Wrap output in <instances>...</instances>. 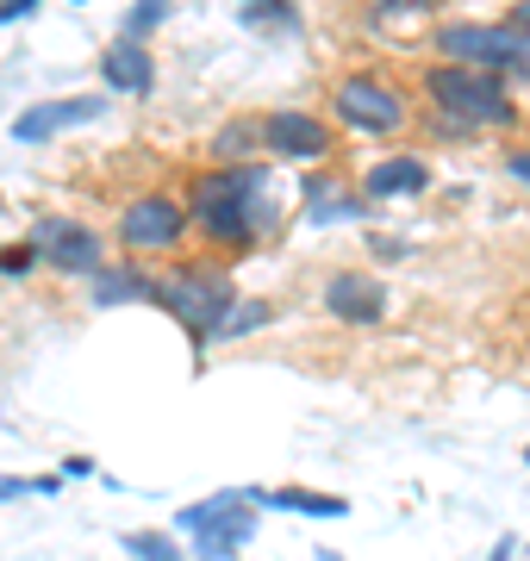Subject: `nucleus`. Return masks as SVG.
<instances>
[{"label":"nucleus","mask_w":530,"mask_h":561,"mask_svg":"<svg viewBox=\"0 0 530 561\" xmlns=\"http://www.w3.org/2000/svg\"><path fill=\"white\" fill-rule=\"evenodd\" d=\"M187 213L200 225V238L224 243V250H244L256 231L275 225V206H268V169L263 162H231V169H212L187 187Z\"/></svg>","instance_id":"nucleus-1"},{"label":"nucleus","mask_w":530,"mask_h":561,"mask_svg":"<svg viewBox=\"0 0 530 561\" xmlns=\"http://www.w3.org/2000/svg\"><path fill=\"white\" fill-rule=\"evenodd\" d=\"M425 101L437 106L443 131H487V125H511V94L499 69H469V62H437L425 69Z\"/></svg>","instance_id":"nucleus-2"},{"label":"nucleus","mask_w":530,"mask_h":561,"mask_svg":"<svg viewBox=\"0 0 530 561\" xmlns=\"http://www.w3.org/2000/svg\"><path fill=\"white\" fill-rule=\"evenodd\" d=\"M175 530L187 537V556L194 561H238L256 542V493L250 486H224V493H206V500L182 505L175 512Z\"/></svg>","instance_id":"nucleus-3"},{"label":"nucleus","mask_w":530,"mask_h":561,"mask_svg":"<svg viewBox=\"0 0 530 561\" xmlns=\"http://www.w3.org/2000/svg\"><path fill=\"white\" fill-rule=\"evenodd\" d=\"M157 306L194 343H212V337H224V319L238 306V280L224 275V268H212V262H187V268L157 275Z\"/></svg>","instance_id":"nucleus-4"},{"label":"nucleus","mask_w":530,"mask_h":561,"mask_svg":"<svg viewBox=\"0 0 530 561\" xmlns=\"http://www.w3.org/2000/svg\"><path fill=\"white\" fill-rule=\"evenodd\" d=\"M331 106L356 138H400L406 131V94L381 76H344L331 81Z\"/></svg>","instance_id":"nucleus-5"},{"label":"nucleus","mask_w":530,"mask_h":561,"mask_svg":"<svg viewBox=\"0 0 530 561\" xmlns=\"http://www.w3.org/2000/svg\"><path fill=\"white\" fill-rule=\"evenodd\" d=\"M430 38H437V62H469V69H499V76H506L511 57H518V44H525V32H511L506 20L499 25L449 20V25H437Z\"/></svg>","instance_id":"nucleus-6"},{"label":"nucleus","mask_w":530,"mask_h":561,"mask_svg":"<svg viewBox=\"0 0 530 561\" xmlns=\"http://www.w3.org/2000/svg\"><path fill=\"white\" fill-rule=\"evenodd\" d=\"M187 213L182 201H169V194H143V201H131L119 213V243L125 250H138V256H150V250H175V243L187 238Z\"/></svg>","instance_id":"nucleus-7"},{"label":"nucleus","mask_w":530,"mask_h":561,"mask_svg":"<svg viewBox=\"0 0 530 561\" xmlns=\"http://www.w3.org/2000/svg\"><path fill=\"white\" fill-rule=\"evenodd\" d=\"M32 250H38V262H50V268H62V275H101V238L88 231L82 219H38L32 225Z\"/></svg>","instance_id":"nucleus-8"},{"label":"nucleus","mask_w":530,"mask_h":561,"mask_svg":"<svg viewBox=\"0 0 530 561\" xmlns=\"http://www.w3.org/2000/svg\"><path fill=\"white\" fill-rule=\"evenodd\" d=\"M106 113L101 94H62V101H38L25 106L20 119H13V138L20 144H44V138H62V131H82Z\"/></svg>","instance_id":"nucleus-9"},{"label":"nucleus","mask_w":530,"mask_h":561,"mask_svg":"<svg viewBox=\"0 0 530 561\" xmlns=\"http://www.w3.org/2000/svg\"><path fill=\"white\" fill-rule=\"evenodd\" d=\"M325 306L337 312L344 324H381L388 319V287L375 275H362V268H337V275L325 280Z\"/></svg>","instance_id":"nucleus-10"},{"label":"nucleus","mask_w":530,"mask_h":561,"mask_svg":"<svg viewBox=\"0 0 530 561\" xmlns=\"http://www.w3.org/2000/svg\"><path fill=\"white\" fill-rule=\"evenodd\" d=\"M263 144L275 150V157H287V162H319L331 150V131H325V119H312V113H268L263 119Z\"/></svg>","instance_id":"nucleus-11"},{"label":"nucleus","mask_w":530,"mask_h":561,"mask_svg":"<svg viewBox=\"0 0 530 561\" xmlns=\"http://www.w3.org/2000/svg\"><path fill=\"white\" fill-rule=\"evenodd\" d=\"M425 187H430V162L412 157V150H400V157L368 162L362 201H412V194H425Z\"/></svg>","instance_id":"nucleus-12"},{"label":"nucleus","mask_w":530,"mask_h":561,"mask_svg":"<svg viewBox=\"0 0 530 561\" xmlns=\"http://www.w3.org/2000/svg\"><path fill=\"white\" fill-rule=\"evenodd\" d=\"M101 81L113 88V94H150L157 88V62H150V50H143V38H113L101 50Z\"/></svg>","instance_id":"nucleus-13"},{"label":"nucleus","mask_w":530,"mask_h":561,"mask_svg":"<svg viewBox=\"0 0 530 561\" xmlns=\"http://www.w3.org/2000/svg\"><path fill=\"white\" fill-rule=\"evenodd\" d=\"M250 493L268 512H300V518H319V524L349 518V500H337V493H307V486H250Z\"/></svg>","instance_id":"nucleus-14"},{"label":"nucleus","mask_w":530,"mask_h":561,"mask_svg":"<svg viewBox=\"0 0 530 561\" xmlns=\"http://www.w3.org/2000/svg\"><path fill=\"white\" fill-rule=\"evenodd\" d=\"M88 294H94V306L157 300V275H143V268H101V275H88Z\"/></svg>","instance_id":"nucleus-15"},{"label":"nucleus","mask_w":530,"mask_h":561,"mask_svg":"<svg viewBox=\"0 0 530 561\" xmlns=\"http://www.w3.org/2000/svg\"><path fill=\"white\" fill-rule=\"evenodd\" d=\"M356 213H362V201H349V194H337V181H331V175H312V181H307V219H312V225L356 219Z\"/></svg>","instance_id":"nucleus-16"},{"label":"nucleus","mask_w":530,"mask_h":561,"mask_svg":"<svg viewBox=\"0 0 530 561\" xmlns=\"http://www.w3.org/2000/svg\"><path fill=\"white\" fill-rule=\"evenodd\" d=\"M238 13L256 32H300V7L293 0H238Z\"/></svg>","instance_id":"nucleus-17"},{"label":"nucleus","mask_w":530,"mask_h":561,"mask_svg":"<svg viewBox=\"0 0 530 561\" xmlns=\"http://www.w3.org/2000/svg\"><path fill=\"white\" fill-rule=\"evenodd\" d=\"M256 144H263V125L231 119L219 138H212V162H219V169H231V162H250V150H256Z\"/></svg>","instance_id":"nucleus-18"},{"label":"nucleus","mask_w":530,"mask_h":561,"mask_svg":"<svg viewBox=\"0 0 530 561\" xmlns=\"http://www.w3.org/2000/svg\"><path fill=\"white\" fill-rule=\"evenodd\" d=\"M125 556L131 561H187V549L169 530H125Z\"/></svg>","instance_id":"nucleus-19"},{"label":"nucleus","mask_w":530,"mask_h":561,"mask_svg":"<svg viewBox=\"0 0 530 561\" xmlns=\"http://www.w3.org/2000/svg\"><path fill=\"white\" fill-rule=\"evenodd\" d=\"M275 319V306L268 300H238L231 306V319H224V337H250V331H263Z\"/></svg>","instance_id":"nucleus-20"},{"label":"nucleus","mask_w":530,"mask_h":561,"mask_svg":"<svg viewBox=\"0 0 530 561\" xmlns=\"http://www.w3.org/2000/svg\"><path fill=\"white\" fill-rule=\"evenodd\" d=\"M163 20H169V0H131V13H125V38H150Z\"/></svg>","instance_id":"nucleus-21"},{"label":"nucleus","mask_w":530,"mask_h":561,"mask_svg":"<svg viewBox=\"0 0 530 561\" xmlns=\"http://www.w3.org/2000/svg\"><path fill=\"white\" fill-rule=\"evenodd\" d=\"M57 474H13V481H0V505L7 500H25V493H57Z\"/></svg>","instance_id":"nucleus-22"},{"label":"nucleus","mask_w":530,"mask_h":561,"mask_svg":"<svg viewBox=\"0 0 530 561\" xmlns=\"http://www.w3.org/2000/svg\"><path fill=\"white\" fill-rule=\"evenodd\" d=\"M32 262H38V250H32V238H25V243H7V250H0V275H7V280H20L25 268H32Z\"/></svg>","instance_id":"nucleus-23"},{"label":"nucleus","mask_w":530,"mask_h":561,"mask_svg":"<svg viewBox=\"0 0 530 561\" xmlns=\"http://www.w3.org/2000/svg\"><path fill=\"white\" fill-rule=\"evenodd\" d=\"M381 13H443V0H375Z\"/></svg>","instance_id":"nucleus-24"},{"label":"nucleus","mask_w":530,"mask_h":561,"mask_svg":"<svg viewBox=\"0 0 530 561\" xmlns=\"http://www.w3.org/2000/svg\"><path fill=\"white\" fill-rule=\"evenodd\" d=\"M44 0H0V25H20V20H32Z\"/></svg>","instance_id":"nucleus-25"},{"label":"nucleus","mask_w":530,"mask_h":561,"mask_svg":"<svg viewBox=\"0 0 530 561\" xmlns=\"http://www.w3.org/2000/svg\"><path fill=\"white\" fill-rule=\"evenodd\" d=\"M506 175L518 181V187H530V144H525V150H511V157H506Z\"/></svg>","instance_id":"nucleus-26"},{"label":"nucleus","mask_w":530,"mask_h":561,"mask_svg":"<svg viewBox=\"0 0 530 561\" xmlns=\"http://www.w3.org/2000/svg\"><path fill=\"white\" fill-rule=\"evenodd\" d=\"M506 81H525L530 88V38L518 44V57H511V69H506Z\"/></svg>","instance_id":"nucleus-27"},{"label":"nucleus","mask_w":530,"mask_h":561,"mask_svg":"<svg viewBox=\"0 0 530 561\" xmlns=\"http://www.w3.org/2000/svg\"><path fill=\"white\" fill-rule=\"evenodd\" d=\"M506 25H511V32H525V38H530V0H518V7H511V13H506Z\"/></svg>","instance_id":"nucleus-28"},{"label":"nucleus","mask_w":530,"mask_h":561,"mask_svg":"<svg viewBox=\"0 0 530 561\" xmlns=\"http://www.w3.org/2000/svg\"><path fill=\"white\" fill-rule=\"evenodd\" d=\"M368 250L375 256H406V243H393V238H368Z\"/></svg>","instance_id":"nucleus-29"},{"label":"nucleus","mask_w":530,"mask_h":561,"mask_svg":"<svg viewBox=\"0 0 530 561\" xmlns=\"http://www.w3.org/2000/svg\"><path fill=\"white\" fill-rule=\"evenodd\" d=\"M511 556H518V537H499V542H493V561H511Z\"/></svg>","instance_id":"nucleus-30"},{"label":"nucleus","mask_w":530,"mask_h":561,"mask_svg":"<svg viewBox=\"0 0 530 561\" xmlns=\"http://www.w3.org/2000/svg\"><path fill=\"white\" fill-rule=\"evenodd\" d=\"M312 561H344V556H337V549H312Z\"/></svg>","instance_id":"nucleus-31"},{"label":"nucleus","mask_w":530,"mask_h":561,"mask_svg":"<svg viewBox=\"0 0 530 561\" xmlns=\"http://www.w3.org/2000/svg\"><path fill=\"white\" fill-rule=\"evenodd\" d=\"M525 468H530V443H525Z\"/></svg>","instance_id":"nucleus-32"}]
</instances>
